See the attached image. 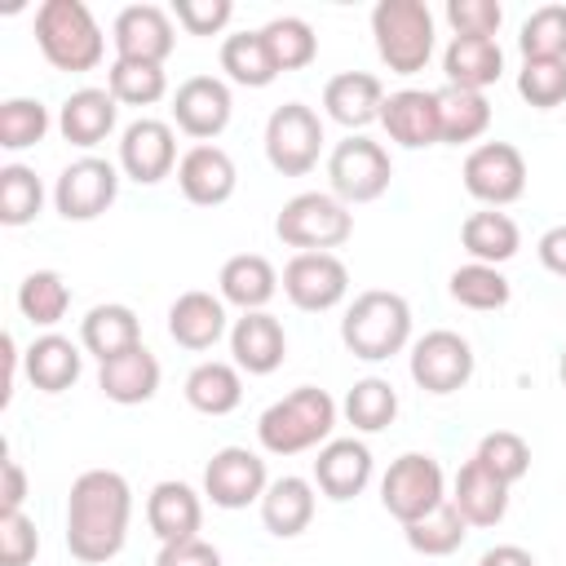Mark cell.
Returning a JSON list of instances; mask_svg holds the SVG:
<instances>
[{
    "label": "cell",
    "mask_w": 566,
    "mask_h": 566,
    "mask_svg": "<svg viewBox=\"0 0 566 566\" xmlns=\"http://www.w3.org/2000/svg\"><path fill=\"white\" fill-rule=\"evenodd\" d=\"M433 97H438V128H442V142L464 146V142H478V137L491 128V102H486V93L442 84Z\"/></svg>",
    "instance_id": "obj_35"
},
{
    "label": "cell",
    "mask_w": 566,
    "mask_h": 566,
    "mask_svg": "<svg viewBox=\"0 0 566 566\" xmlns=\"http://www.w3.org/2000/svg\"><path fill=\"white\" fill-rule=\"evenodd\" d=\"M97 389L119 407L150 402L159 394V358L146 345H133L97 367Z\"/></svg>",
    "instance_id": "obj_25"
},
{
    "label": "cell",
    "mask_w": 566,
    "mask_h": 566,
    "mask_svg": "<svg viewBox=\"0 0 566 566\" xmlns=\"http://www.w3.org/2000/svg\"><path fill=\"white\" fill-rule=\"evenodd\" d=\"M371 482V447L358 442V438H332L318 447V460H314V486L345 504L354 495H363V486Z\"/></svg>",
    "instance_id": "obj_21"
},
{
    "label": "cell",
    "mask_w": 566,
    "mask_h": 566,
    "mask_svg": "<svg viewBox=\"0 0 566 566\" xmlns=\"http://www.w3.org/2000/svg\"><path fill=\"white\" fill-rule=\"evenodd\" d=\"M535 252H539V265H544L548 274L566 279V226L544 230V234H539V243H535Z\"/></svg>",
    "instance_id": "obj_53"
},
{
    "label": "cell",
    "mask_w": 566,
    "mask_h": 566,
    "mask_svg": "<svg viewBox=\"0 0 566 566\" xmlns=\"http://www.w3.org/2000/svg\"><path fill=\"white\" fill-rule=\"evenodd\" d=\"M380 106H385V88L371 71H340L323 84V111L327 119H336L340 128H367L380 119Z\"/></svg>",
    "instance_id": "obj_23"
},
{
    "label": "cell",
    "mask_w": 566,
    "mask_h": 566,
    "mask_svg": "<svg viewBox=\"0 0 566 566\" xmlns=\"http://www.w3.org/2000/svg\"><path fill=\"white\" fill-rule=\"evenodd\" d=\"M279 283H283L279 270H274L261 252H239V256H230V261L221 265V274H217L221 301H226V305H239L243 314L265 310V305L274 301Z\"/></svg>",
    "instance_id": "obj_28"
},
{
    "label": "cell",
    "mask_w": 566,
    "mask_h": 566,
    "mask_svg": "<svg viewBox=\"0 0 566 566\" xmlns=\"http://www.w3.org/2000/svg\"><path fill=\"white\" fill-rule=\"evenodd\" d=\"M340 411H345V420H349L358 433H380V429L394 424V416H398V389H394L385 376H363V380L349 385Z\"/></svg>",
    "instance_id": "obj_37"
},
{
    "label": "cell",
    "mask_w": 566,
    "mask_h": 566,
    "mask_svg": "<svg viewBox=\"0 0 566 566\" xmlns=\"http://www.w3.org/2000/svg\"><path fill=\"white\" fill-rule=\"evenodd\" d=\"M40 553V531L35 522L18 513H0V566H27Z\"/></svg>",
    "instance_id": "obj_48"
},
{
    "label": "cell",
    "mask_w": 566,
    "mask_h": 566,
    "mask_svg": "<svg viewBox=\"0 0 566 566\" xmlns=\"http://www.w3.org/2000/svg\"><path fill=\"white\" fill-rule=\"evenodd\" d=\"M464 190L486 203V208H504L513 199H522L526 190V159L513 142H482L464 155Z\"/></svg>",
    "instance_id": "obj_11"
},
{
    "label": "cell",
    "mask_w": 566,
    "mask_h": 566,
    "mask_svg": "<svg viewBox=\"0 0 566 566\" xmlns=\"http://www.w3.org/2000/svg\"><path fill=\"white\" fill-rule=\"evenodd\" d=\"M177 186H181V195H186L195 208H221V203L234 195L239 172H234V159H230L221 146L199 142V146H190V150L181 155V164H177Z\"/></svg>",
    "instance_id": "obj_18"
},
{
    "label": "cell",
    "mask_w": 566,
    "mask_h": 566,
    "mask_svg": "<svg viewBox=\"0 0 566 566\" xmlns=\"http://www.w3.org/2000/svg\"><path fill=\"white\" fill-rule=\"evenodd\" d=\"M115 115H119V102L111 88H75L57 111V128L71 146L88 150L115 133Z\"/></svg>",
    "instance_id": "obj_27"
},
{
    "label": "cell",
    "mask_w": 566,
    "mask_h": 566,
    "mask_svg": "<svg viewBox=\"0 0 566 566\" xmlns=\"http://www.w3.org/2000/svg\"><path fill=\"white\" fill-rule=\"evenodd\" d=\"M18 310L27 323L35 327H57L71 310V287L57 270H31L22 283H18Z\"/></svg>",
    "instance_id": "obj_38"
},
{
    "label": "cell",
    "mask_w": 566,
    "mask_h": 566,
    "mask_svg": "<svg viewBox=\"0 0 566 566\" xmlns=\"http://www.w3.org/2000/svg\"><path fill=\"white\" fill-rule=\"evenodd\" d=\"M380 128L389 133V142H398L402 150H424L442 142L438 128V97L424 88H398L385 97L380 106Z\"/></svg>",
    "instance_id": "obj_20"
},
{
    "label": "cell",
    "mask_w": 566,
    "mask_h": 566,
    "mask_svg": "<svg viewBox=\"0 0 566 566\" xmlns=\"http://www.w3.org/2000/svg\"><path fill=\"white\" fill-rule=\"evenodd\" d=\"M557 376H562V385H566V345H562V358H557Z\"/></svg>",
    "instance_id": "obj_56"
},
{
    "label": "cell",
    "mask_w": 566,
    "mask_h": 566,
    "mask_svg": "<svg viewBox=\"0 0 566 566\" xmlns=\"http://www.w3.org/2000/svg\"><path fill=\"white\" fill-rule=\"evenodd\" d=\"M394 177V159L380 142L349 133L345 142H336V150L327 155V186L340 203H371L389 190Z\"/></svg>",
    "instance_id": "obj_8"
},
{
    "label": "cell",
    "mask_w": 566,
    "mask_h": 566,
    "mask_svg": "<svg viewBox=\"0 0 566 566\" xmlns=\"http://www.w3.org/2000/svg\"><path fill=\"white\" fill-rule=\"evenodd\" d=\"M261 40H265V49H270L279 75H283V71H301V66H310L314 53H318V35H314V27H310L305 18H296V13L270 18V22L261 27Z\"/></svg>",
    "instance_id": "obj_39"
},
{
    "label": "cell",
    "mask_w": 566,
    "mask_h": 566,
    "mask_svg": "<svg viewBox=\"0 0 566 566\" xmlns=\"http://www.w3.org/2000/svg\"><path fill=\"white\" fill-rule=\"evenodd\" d=\"M35 44L53 71H93L106 53V35L84 0H44L35 9Z\"/></svg>",
    "instance_id": "obj_4"
},
{
    "label": "cell",
    "mask_w": 566,
    "mask_h": 566,
    "mask_svg": "<svg viewBox=\"0 0 566 566\" xmlns=\"http://www.w3.org/2000/svg\"><path fill=\"white\" fill-rule=\"evenodd\" d=\"M447 500L460 509V517H464L469 526H495V522H504V513H509V482H500V478L473 455V460L460 464L455 486H451Z\"/></svg>",
    "instance_id": "obj_26"
},
{
    "label": "cell",
    "mask_w": 566,
    "mask_h": 566,
    "mask_svg": "<svg viewBox=\"0 0 566 566\" xmlns=\"http://www.w3.org/2000/svg\"><path fill=\"white\" fill-rule=\"evenodd\" d=\"M80 345H84L97 363H106V358H115V354L142 345V323H137V314H133L128 305H119V301L93 305V310L80 318Z\"/></svg>",
    "instance_id": "obj_32"
},
{
    "label": "cell",
    "mask_w": 566,
    "mask_h": 566,
    "mask_svg": "<svg viewBox=\"0 0 566 566\" xmlns=\"http://www.w3.org/2000/svg\"><path fill=\"white\" fill-rule=\"evenodd\" d=\"M172 18L186 27V35H217L234 18V4L230 0H172Z\"/></svg>",
    "instance_id": "obj_50"
},
{
    "label": "cell",
    "mask_w": 566,
    "mask_h": 566,
    "mask_svg": "<svg viewBox=\"0 0 566 566\" xmlns=\"http://www.w3.org/2000/svg\"><path fill=\"white\" fill-rule=\"evenodd\" d=\"M323 155V119L305 102H283L265 119V159L283 177H305Z\"/></svg>",
    "instance_id": "obj_9"
},
{
    "label": "cell",
    "mask_w": 566,
    "mask_h": 566,
    "mask_svg": "<svg viewBox=\"0 0 566 566\" xmlns=\"http://www.w3.org/2000/svg\"><path fill=\"white\" fill-rule=\"evenodd\" d=\"M230 115H234V97H230L226 80H217V75H190L172 93V124L195 142L221 137Z\"/></svg>",
    "instance_id": "obj_16"
},
{
    "label": "cell",
    "mask_w": 566,
    "mask_h": 566,
    "mask_svg": "<svg viewBox=\"0 0 566 566\" xmlns=\"http://www.w3.org/2000/svg\"><path fill=\"white\" fill-rule=\"evenodd\" d=\"M230 354H234V367L239 371L270 376L287 358V332H283V323L270 310H252V314L234 318V327H230Z\"/></svg>",
    "instance_id": "obj_19"
},
{
    "label": "cell",
    "mask_w": 566,
    "mask_h": 566,
    "mask_svg": "<svg viewBox=\"0 0 566 566\" xmlns=\"http://www.w3.org/2000/svg\"><path fill=\"white\" fill-rule=\"evenodd\" d=\"M111 40H115V57L164 66V57L177 44V27H172V13L159 9V4H128V9L115 13Z\"/></svg>",
    "instance_id": "obj_17"
},
{
    "label": "cell",
    "mask_w": 566,
    "mask_h": 566,
    "mask_svg": "<svg viewBox=\"0 0 566 566\" xmlns=\"http://www.w3.org/2000/svg\"><path fill=\"white\" fill-rule=\"evenodd\" d=\"M447 292H451V301L464 305V310H504L509 296H513V287H509V279L500 274V265H482V261H469V265L451 270Z\"/></svg>",
    "instance_id": "obj_40"
},
{
    "label": "cell",
    "mask_w": 566,
    "mask_h": 566,
    "mask_svg": "<svg viewBox=\"0 0 566 566\" xmlns=\"http://www.w3.org/2000/svg\"><path fill=\"white\" fill-rule=\"evenodd\" d=\"M221 71L243 88H265L279 80V66L261 40V31H234L221 40Z\"/></svg>",
    "instance_id": "obj_36"
},
{
    "label": "cell",
    "mask_w": 566,
    "mask_h": 566,
    "mask_svg": "<svg viewBox=\"0 0 566 566\" xmlns=\"http://www.w3.org/2000/svg\"><path fill=\"white\" fill-rule=\"evenodd\" d=\"M460 243H464V252H469L473 261H482V265H504V261L517 256L522 230H517V221H513L509 212L482 208V212H469V217H464Z\"/></svg>",
    "instance_id": "obj_33"
},
{
    "label": "cell",
    "mask_w": 566,
    "mask_h": 566,
    "mask_svg": "<svg viewBox=\"0 0 566 566\" xmlns=\"http://www.w3.org/2000/svg\"><path fill=\"white\" fill-rule=\"evenodd\" d=\"M447 22L455 35H482V40H495L500 22H504V9L495 0H447Z\"/></svg>",
    "instance_id": "obj_49"
},
{
    "label": "cell",
    "mask_w": 566,
    "mask_h": 566,
    "mask_svg": "<svg viewBox=\"0 0 566 566\" xmlns=\"http://www.w3.org/2000/svg\"><path fill=\"white\" fill-rule=\"evenodd\" d=\"M168 336L181 349H212L226 336V301L203 292V287L181 292L168 305Z\"/></svg>",
    "instance_id": "obj_24"
},
{
    "label": "cell",
    "mask_w": 566,
    "mask_h": 566,
    "mask_svg": "<svg viewBox=\"0 0 566 566\" xmlns=\"http://www.w3.org/2000/svg\"><path fill=\"white\" fill-rule=\"evenodd\" d=\"M283 292L296 310L305 314H323L336 310L349 292V270L336 252H296L283 265Z\"/></svg>",
    "instance_id": "obj_13"
},
{
    "label": "cell",
    "mask_w": 566,
    "mask_h": 566,
    "mask_svg": "<svg viewBox=\"0 0 566 566\" xmlns=\"http://www.w3.org/2000/svg\"><path fill=\"white\" fill-rule=\"evenodd\" d=\"M22 363H27V380H31L40 394H62V389H71V385L80 380V371H84L80 345H71V340L57 336V332L35 336V340L27 345V354H22Z\"/></svg>",
    "instance_id": "obj_29"
},
{
    "label": "cell",
    "mask_w": 566,
    "mask_h": 566,
    "mask_svg": "<svg viewBox=\"0 0 566 566\" xmlns=\"http://www.w3.org/2000/svg\"><path fill=\"white\" fill-rule=\"evenodd\" d=\"M177 133L168 119H133L124 133H119V172L133 177L137 186H155L164 181L172 168H177Z\"/></svg>",
    "instance_id": "obj_15"
},
{
    "label": "cell",
    "mask_w": 566,
    "mask_h": 566,
    "mask_svg": "<svg viewBox=\"0 0 566 566\" xmlns=\"http://www.w3.org/2000/svg\"><path fill=\"white\" fill-rule=\"evenodd\" d=\"M4 367H9V380H4V402L13 398V376H18V340L4 336Z\"/></svg>",
    "instance_id": "obj_55"
},
{
    "label": "cell",
    "mask_w": 566,
    "mask_h": 566,
    "mask_svg": "<svg viewBox=\"0 0 566 566\" xmlns=\"http://www.w3.org/2000/svg\"><path fill=\"white\" fill-rule=\"evenodd\" d=\"M155 566H221V553L208 544V539H172V544H159V557Z\"/></svg>",
    "instance_id": "obj_51"
},
{
    "label": "cell",
    "mask_w": 566,
    "mask_h": 566,
    "mask_svg": "<svg viewBox=\"0 0 566 566\" xmlns=\"http://www.w3.org/2000/svg\"><path fill=\"white\" fill-rule=\"evenodd\" d=\"M133 517L128 478L115 469H88L71 482L66 495V548L84 566H102L124 553Z\"/></svg>",
    "instance_id": "obj_1"
},
{
    "label": "cell",
    "mask_w": 566,
    "mask_h": 566,
    "mask_svg": "<svg viewBox=\"0 0 566 566\" xmlns=\"http://www.w3.org/2000/svg\"><path fill=\"white\" fill-rule=\"evenodd\" d=\"M336 429V402L318 385H296L279 402H270L256 420V442L270 455H301L323 442H332Z\"/></svg>",
    "instance_id": "obj_2"
},
{
    "label": "cell",
    "mask_w": 566,
    "mask_h": 566,
    "mask_svg": "<svg viewBox=\"0 0 566 566\" xmlns=\"http://www.w3.org/2000/svg\"><path fill=\"white\" fill-rule=\"evenodd\" d=\"M402 535H407V544H411L420 557H451V553L464 544L469 522L460 517V509H455L451 500H442L433 513H424L420 522L402 526Z\"/></svg>",
    "instance_id": "obj_41"
},
{
    "label": "cell",
    "mask_w": 566,
    "mask_h": 566,
    "mask_svg": "<svg viewBox=\"0 0 566 566\" xmlns=\"http://www.w3.org/2000/svg\"><path fill=\"white\" fill-rule=\"evenodd\" d=\"M478 566H539V562L522 544H495V548H486L478 557Z\"/></svg>",
    "instance_id": "obj_54"
},
{
    "label": "cell",
    "mask_w": 566,
    "mask_h": 566,
    "mask_svg": "<svg viewBox=\"0 0 566 566\" xmlns=\"http://www.w3.org/2000/svg\"><path fill=\"white\" fill-rule=\"evenodd\" d=\"M106 88L115 93V102L124 106H155L168 93V75L159 62H133V57H115L106 71Z\"/></svg>",
    "instance_id": "obj_42"
},
{
    "label": "cell",
    "mask_w": 566,
    "mask_h": 566,
    "mask_svg": "<svg viewBox=\"0 0 566 566\" xmlns=\"http://www.w3.org/2000/svg\"><path fill=\"white\" fill-rule=\"evenodd\" d=\"M500 482H522L526 473H531V447H526V438L522 433H513V429H495V433H486L482 442H478V451H473Z\"/></svg>",
    "instance_id": "obj_46"
},
{
    "label": "cell",
    "mask_w": 566,
    "mask_h": 566,
    "mask_svg": "<svg viewBox=\"0 0 566 566\" xmlns=\"http://www.w3.org/2000/svg\"><path fill=\"white\" fill-rule=\"evenodd\" d=\"M447 500V478H442V464L424 451H402L385 478H380V504L389 517H398L402 526L420 522L424 513H433L438 504Z\"/></svg>",
    "instance_id": "obj_7"
},
{
    "label": "cell",
    "mask_w": 566,
    "mask_h": 566,
    "mask_svg": "<svg viewBox=\"0 0 566 566\" xmlns=\"http://www.w3.org/2000/svg\"><path fill=\"white\" fill-rule=\"evenodd\" d=\"M517 93L535 111H553L566 102V57H522Z\"/></svg>",
    "instance_id": "obj_45"
},
{
    "label": "cell",
    "mask_w": 566,
    "mask_h": 566,
    "mask_svg": "<svg viewBox=\"0 0 566 566\" xmlns=\"http://www.w3.org/2000/svg\"><path fill=\"white\" fill-rule=\"evenodd\" d=\"M411 380L424 394H455L473 380V345L451 332V327H433L411 345Z\"/></svg>",
    "instance_id": "obj_10"
},
{
    "label": "cell",
    "mask_w": 566,
    "mask_h": 566,
    "mask_svg": "<svg viewBox=\"0 0 566 566\" xmlns=\"http://www.w3.org/2000/svg\"><path fill=\"white\" fill-rule=\"evenodd\" d=\"M442 71H447V84L455 88H491L500 75H504V53L495 40H482V35H451L447 53H442Z\"/></svg>",
    "instance_id": "obj_31"
},
{
    "label": "cell",
    "mask_w": 566,
    "mask_h": 566,
    "mask_svg": "<svg viewBox=\"0 0 566 566\" xmlns=\"http://www.w3.org/2000/svg\"><path fill=\"white\" fill-rule=\"evenodd\" d=\"M44 208V186L27 164L0 168V221L4 226H31Z\"/></svg>",
    "instance_id": "obj_43"
},
{
    "label": "cell",
    "mask_w": 566,
    "mask_h": 566,
    "mask_svg": "<svg viewBox=\"0 0 566 566\" xmlns=\"http://www.w3.org/2000/svg\"><path fill=\"white\" fill-rule=\"evenodd\" d=\"M0 473H4V486H0V513H18L22 500H27V469H22L13 455H4Z\"/></svg>",
    "instance_id": "obj_52"
},
{
    "label": "cell",
    "mask_w": 566,
    "mask_h": 566,
    "mask_svg": "<svg viewBox=\"0 0 566 566\" xmlns=\"http://www.w3.org/2000/svg\"><path fill=\"white\" fill-rule=\"evenodd\" d=\"M274 234L296 252H332L354 234V212L332 190H301L279 208Z\"/></svg>",
    "instance_id": "obj_6"
},
{
    "label": "cell",
    "mask_w": 566,
    "mask_h": 566,
    "mask_svg": "<svg viewBox=\"0 0 566 566\" xmlns=\"http://www.w3.org/2000/svg\"><path fill=\"white\" fill-rule=\"evenodd\" d=\"M261 522L279 539H296L314 522V482L310 478H274L261 495Z\"/></svg>",
    "instance_id": "obj_30"
},
{
    "label": "cell",
    "mask_w": 566,
    "mask_h": 566,
    "mask_svg": "<svg viewBox=\"0 0 566 566\" xmlns=\"http://www.w3.org/2000/svg\"><path fill=\"white\" fill-rule=\"evenodd\" d=\"M340 340L363 363H385V358L402 354L407 340H411V305H407V296H398L389 287L358 292L354 305L340 318Z\"/></svg>",
    "instance_id": "obj_3"
},
{
    "label": "cell",
    "mask_w": 566,
    "mask_h": 566,
    "mask_svg": "<svg viewBox=\"0 0 566 566\" xmlns=\"http://www.w3.org/2000/svg\"><path fill=\"white\" fill-rule=\"evenodd\" d=\"M371 35L394 75H416L433 57V13L424 0H380L371 9Z\"/></svg>",
    "instance_id": "obj_5"
},
{
    "label": "cell",
    "mask_w": 566,
    "mask_h": 566,
    "mask_svg": "<svg viewBox=\"0 0 566 566\" xmlns=\"http://www.w3.org/2000/svg\"><path fill=\"white\" fill-rule=\"evenodd\" d=\"M270 478H265V460L248 447H221L212 451V460L203 464V495L217 509H248L261 504Z\"/></svg>",
    "instance_id": "obj_14"
},
{
    "label": "cell",
    "mask_w": 566,
    "mask_h": 566,
    "mask_svg": "<svg viewBox=\"0 0 566 566\" xmlns=\"http://www.w3.org/2000/svg\"><path fill=\"white\" fill-rule=\"evenodd\" d=\"M522 57H566V4H539L517 35Z\"/></svg>",
    "instance_id": "obj_47"
},
{
    "label": "cell",
    "mask_w": 566,
    "mask_h": 566,
    "mask_svg": "<svg viewBox=\"0 0 566 566\" xmlns=\"http://www.w3.org/2000/svg\"><path fill=\"white\" fill-rule=\"evenodd\" d=\"M49 133V106L40 97H9L0 102V146L4 150H27L44 142Z\"/></svg>",
    "instance_id": "obj_44"
},
{
    "label": "cell",
    "mask_w": 566,
    "mask_h": 566,
    "mask_svg": "<svg viewBox=\"0 0 566 566\" xmlns=\"http://www.w3.org/2000/svg\"><path fill=\"white\" fill-rule=\"evenodd\" d=\"M146 522L155 531L159 544H172V539H195L199 535V522H203V500L190 482H155L150 495H146Z\"/></svg>",
    "instance_id": "obj_22"
},
{
    "label": "cell",
    "mask_w": 566,
    "mask_h": 566,
    "mask_svg": "<svg viewBox=\"0 0 566 566\" xmlns=\"http://www.w3.org/2000/svg\"><path fill=\"white\" fill-rule=\"evenodd\" d=\"M186 402L199 416H230L243 402V376H239V367L234 363H221V358H208V363L190 367V376H186Z\"/></svg>",
    "instance_id": "obj_34"
},
{
    "label": "cell",
    "mask_w": 566,
    "mask_h": 566,
    "mask_svg": "<svg viewBox=\"0 0 566 566\" xmlns=\"http://www.w3.org/2000/svg\"><path fill=\"white\" fill-rule=\"evenodd\" d=\"M119 195V168L111 159H97V155H84L75 164H66L57 172V186H53V208L66 217V221H93L102 217Z\"/></svg>",
    "instance_id": "obj_12"
}]
</instances>
